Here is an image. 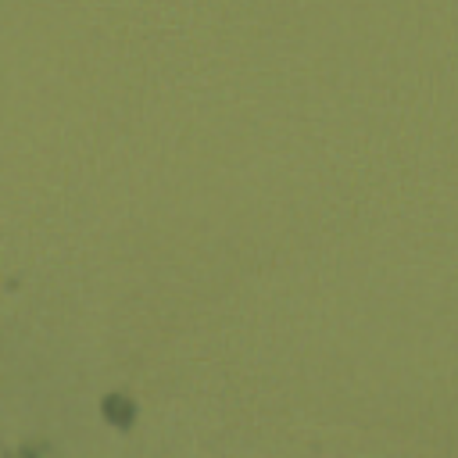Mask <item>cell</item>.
I'll list each match as a JSON object with an SVG mask.
<instances>
[{
	"label": "cell",
	"mask_w": 458,
	"mask_h": 458,
	"mask_svg": "<svg viewBox=\"0 0 458 458\" xmlns=\"http://www.w3.org/2000/svg\"><path fill=\"white\" fill-rule=\"evenodd\" d=\"M104 412H107L111 423H119V426H129V419H133V405H129L126 397H107Z\"/></svg>",
	"instance_id": "cell-1"
}]
</instances>
